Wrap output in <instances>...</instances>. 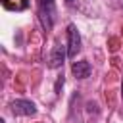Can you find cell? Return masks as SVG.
<instances>
[{"label": "cell", "instance_id": "obj_7", "mask_svg": "<svg viewBox=\"0 0 123 123\" xmlns=\"http://www.w3.org/2000/svg\"><path fill=\"white\" fill-rule=\"evenodd\" d=\"M121 98H123V85H121Z\"/></svg>", "mask_w": 123, "mask_h": 123}, {"label": "cell", "instance_id": "obj_6", "mask_svg": "<svg viewBox=\"0 0 123 123\" xmlns=\"http://www.w3.org/2000/svg\"><path fill=\"white\" fill-rule=\"evenodd\" d=\"M21 2L27 6V2H25V0H21ZM4 6H6V8H10V10H21V6L17 4V0H4Z\"/></svg>", "mask_w": 123, "mask_h": 123}, {"label": "cell", "instance_id": "obj_8", "mask_svg": "<svg viewBox=\"0 0 123 123\" xmlns=\"http://www.w3.org/2000/svg\"><path fill=\"white\" fill-rule=\"evenodd\" d=\"M65 2H67V4H71V2H73V0H65Z\"/></svg>", "mask_w": 123, "mask_h": 123}, {"label": "cell", "instance_id": "obj_4", "mask_svg": "<svg viewBox=\"0 0 123 123\" xmlns=\"http://www.w3.org/2000/svg\"><path fill=\"white\" fill-rule=\"evenodd\" d=\"M10 110H12V113L13 115H35L37 113V106L31 102V100H13L12 104H10Z\"/></svg>", "mask_w": 123, "mask_h": 123}, {"label": "cell", "instance_id": "obj_5", "mask_svg": "<svg viewBox=\"0 0 123 123\" xmlns=\"http://www.w3.org/2000/svg\"><path fill=\"white\" fill-rule=\"evenodd\" d=\"M90 71H92V67H90V63L86 60L73 62V65H71V73L75 75V79H86L90 75Z\"/></svg>", "mask_w": 123, "mask_h": 123}, {"label": "cell", "instance_id": "obj_3", "mask_svg": "<svg viewBox=\"0 0 123 123\" xmlns=\"http://www.w3.org/2000/svg\"><path fill=\"white\" fill-rule=\"evenodd\" d=\"M65 58H69V56H67V46H63V44H60V42H58V44L52 48V52H50L48 67H52V69L62 67V65H63V62H65Z\"/></svg>", "mask_w": 123, "mask_h": 123}, {"label": "cell", "instance_id": "obj_1", "mask_svg": "<svg viewBox=\"0 0 123 123\" xmlns=\"http://www.w3.org/2000/svg\"><path fill=\"white\" fill-rule=\"evenodd\" d=\"M40 25L44 31H50L54 27L56 21V2L54 0H38V8H37Z\"/></svg>", "mask_w": 123, "mask_h": 123}, {"label": "cell", "instance_id": "obj_9", "mask_svg": "<svg viewBox=\"0 0 123 123\" xmlns=\"http://www.w3.org/2000/svg\"><path fill=\"white\" fill-rule=\"evenodd\" d=\"M0 123H6V121H4V119H2V121H0Z\"/></svg>", "mask_w": 123, "mask_h": 123}, {"label": "cell", "instance_id": "obj_2", "mask_svg": "<svg viewBox=\"0 0 123 123\" xmlns=\"http://www.w3.org/2000/svg\"><path fill=\"white\" fill-rule=\"evenodd\" d=\"M79 50H81V35L77 31V27L71 23V25H67V56L75 58Z\"/></svg>", "mask_w": 123, "mask_h": 123}]
</instances>
